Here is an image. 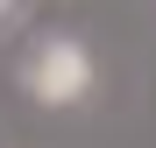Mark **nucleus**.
<instances>
[{"label": "nucleus", "mask_w": 156, "mask_h": 148, "mask_svg": "<svg viewBox=\"0 0 156 148\" xmlns=\"http://www.w3.org/2000/svg\"><path fill=\"white\" fill-rule=\"evenodd\" d=\"M0 21H21V7H14V0H0Z\"/></svg>", "instance_id": "2"}, {"label": "nucleus", "mask_w": 156, "mask_h": 148, "mask_svg": "<svg viewBox=\"0 0 156 148\" xmlns=\"http://www.w3.org/2000/svg\"><path fill=\"white\" fill-rule=\"evenodd\" d=\"M21 92L36 106H78L92 92V49L78 35H43L29 49V64H21Z\"/></svg>", "instance_id": "1"}]
</instances>
